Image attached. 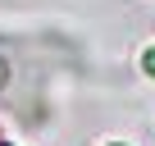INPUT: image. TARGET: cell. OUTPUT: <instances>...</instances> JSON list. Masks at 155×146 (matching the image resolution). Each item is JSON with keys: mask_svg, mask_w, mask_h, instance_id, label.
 Here are the masks:
<instances>
[{"mask_svg": "<svg viewBox=\"0 0 155 146\" xmlns=\"http://www.w3.org/2000/svg\"><path fill=\"white\" fill-rule=\"evenodd\" d=\"M141 64H146V73H150V78H155V46H150V50L141 55Z\"/></svg>", "mask_w": 155, "mask_h": 146, "instance_id": "cell-1", "label": "cell"}, {"mask_svg": "<svg viewBox=\"0 0 155 146\" xmlns=\"http://www.w3.org/2000/svg\"><path fill=\"white\" fill-rule=\"evenodd\" d=\"M0 82H5V64H0Z\"/></svg>", "mask_w": 155, "mask_h": 146, "instance_id": "cell-2", "label": "cell"}]
</instances>
